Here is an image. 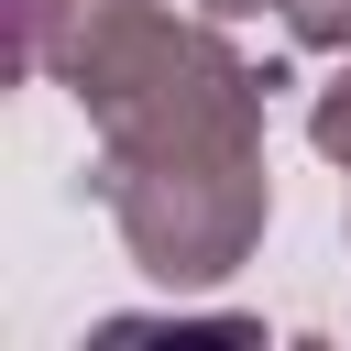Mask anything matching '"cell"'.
<instances>
[{
  "mask_svg": "<svg viewBox=\"0 0 351 351\" xmlns=\"http://www.w3.org/2000/svg\"><path fill=\"white\" fill-rule=\"evenodd\" d=\"M88 186H99V208H110L121 252H132L154 285H176V296H197V285H230V274L252 263L263 219H274V176H263V154L88 165Z\"/></svg>",
  "mask_w": 351,
  "mask_h": 351,
  "instance_id": "1",
  "label": "cell"
},
{
  "mask_svg": "<svg viewBox=\"0 0 351 351\" xmlns=\"http://www.w3.org/2000/svg\"><path fill=\"white\" fill-rule=\"evenodd\" d=\"M307 143H318L329 165H351V55H340V77L307 99Z\"/></svg>",
  "mask_w": 351,
  "mask_h": 351,
  "instance_id": "2",
  "label": "cell"
},
{
  "mask_svg": "<svg viewBox=\"0 0 351 351\" xmlns=\"http://www.w3.org/2000/svg\"><path fill=\"white\" fill-rule=\"evenodd\" d=\"M285 33L307 55H351V0H285Z\"/></svg>",
  "mask_w": 351,
  "mask_h": 351,
  "instance_id": "3",
  "label": "cell"
},
{
  "mask_svg": "<svg viewBox=\"0 0 351 351\" xmlns=\"http://www.w3.org/2000/svg\"><path fill=\"white\" fill-rule=\"evenodd\" d=\"M197 11H208V22H252L263 0H197ZM274 11H285V0H274Z\"/></svg>",
  "mask_w": 351,
  "mask_h": 351,
  "instance_id": "4",
  "label": "cell"
},
{
  "mask_svg": "<svg viewBox=\"0 0 351 351\" xmlns=\"http://www.w3.org/2000/svg\"><path fill=\"white\" fill-rule=\"evenodd\" d=\"M11 11H22V22H33V11H44V0H11Z\"/></svg>",
  "mask_w": 351,
  "mask_h": 351,
  "instance_id": "5",
  "label": "cell"
}]
</instances>
